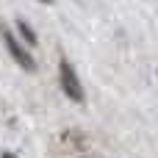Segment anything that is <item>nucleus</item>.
Masks as SVG:
<instances>
[{
  "label": "nucleus",
  "mask_w": 158,
  "mask_h": 158,
  "mask_svg": "<svg viewBox=\"0 0 158 158\" xmlns=\"http://www.w3.org/2000/svg\"><path fill=\"white\" fill-rule=\"evenodd\" d=\"M58 83H61V89H64V94H67L69 100L83 103V86H81V78H78V72L72 69V64H69L67 58L58 61Z\"/></svg>",
  "instance_id": "f257e3e1"
},
{
  "label": "nucleus",
  "mask_w": 158,
  "mask_h": 158,
  "mask_svg": "<svg viewBox=\"0 0 158 158\" xmlns=\"http://www.w3.org/2000/svg\"><path fill=\"white\" fill-rule=\"evenodd\" d=\"M0 36H3V44H6V50L11 53V58L22 67V69H36V64H33V58H31V53L22 47V42L14 36V33H8L6 28H0Z\"/></svg>",
  "instance_id": "f03ea898"
},
{
  "label": "nucleus",
  "mask_w": 158,
  "mask_h": 158,
  "mask_svg": "<svg viewBox=\"0 0 158 158\" xmlns=\"http://www.w3.org/2000/svg\"><path fill=\"white\" fill-rule=\"evenodd\" d=\"M17 31H19V36H22L28 44H36V31H33L25 19H17Z\"/></svg>",
  "instance_id": "7ed1b4c3"
},
{
  "label": "nucleus",
  "mask_w": 158,
  "mask_h": 158,
  "mask_svg": "<svg viewBox=\"0 0 158 158\" xmlns=\"http://www.w3.org/2000/svg\"><path fill=\"white\" fill-rule=\"evenodd\" d=\"M0 158H17V156H14V153H3Z\"/></svg>",
  "instance_id": "20e7f679"
},
{
  "label": "nucleus",
  "mask_w": 158,
  "mask_h": 158,
  "mask_svg": "<svg viewBox=\"0 0 158 158\" xmlns=\"http://www.w3.org/2000/svg\"><path fill=\"white\" fill-rule=\"evenodd\" d=\"M39 3H53V0H39Z\"/></svg>",
  "instance_id": "39448f33"
}]
</instances>
